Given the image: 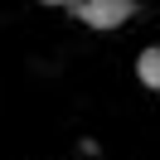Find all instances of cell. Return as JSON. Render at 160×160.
Wrapping results in <instances>:
<instances>
[{"label":"cell","instance_id":"6da1fadb","mask_svg":"<svg viewBox=\"0 0 160 160\" xmlns=\"http://www.w3.org/2000/svg\"><path fill=\"white\" fill-rule=\"evenodd\" d=\"M73 15L92 29H117L121 20H131V0H97V5L82 0V5H73Z\"/></svg>","mask_w":160,"mask_h":160},{"label":"cell","instance_id":"7a4b0ae2","mask_svg":"<svg viewBox=\"0 0 160 160\" xmlns=\"http://www.w3.org/2000/svg\"><path fill=\"white\" fill-rule=\"evenodd\" d=\"M136 78L146 82V88H160V49H146L136 58Z\"/></svg>","mask_w":160,"mask_h":160},{"label":"cell","instance_id":"3957f363","mask_svg":"<svg viewBox=\"0 0 160 160\" xmlns=\"http://www.w3.org/2000/svg\"><path fill=\"white\" fill-rule=\"evenodd\" d=\"M39 5H63V0H39Z\"/></svg>","mask_w":160,"mask_h":160},{"label":"cell","instance_id":"277c9868","mask_svg":"<svg viewBox=\"0 0 160 160\" xmlns=\"http://www.w3.org/2000/svg\"><path fill=\"white\" fill-rule=\"evenodd\" d=\"M63 5H82V0H63Z\"/></svg>","mask_w":160,"mask_h":160},{"label":"cell","instance_id":"5b68a950","mask_svg":"<svg viewBox=\"0 0 160 160\" xmlns=\"http://www.w3.org/2000/svg\"><path fill=\"white\" fill-rule=\"evenodd\" d=\"M92 5H97V0H92Z\"/></svg>","mask_w":160,"mask_h":160},{"label":"cell","instance_id":"8992f818","mask_svg":"<svg viewBox=\"0 0 160 160\" xmlns=\"http://www.w3.org/2000/svg\"><path fill=\"white\" fill-rule=\"evenodd\" d=\"M155 92H160V88H155Z\"/></svg>","mask_w":160,"mask_h":160}]
</instances>
